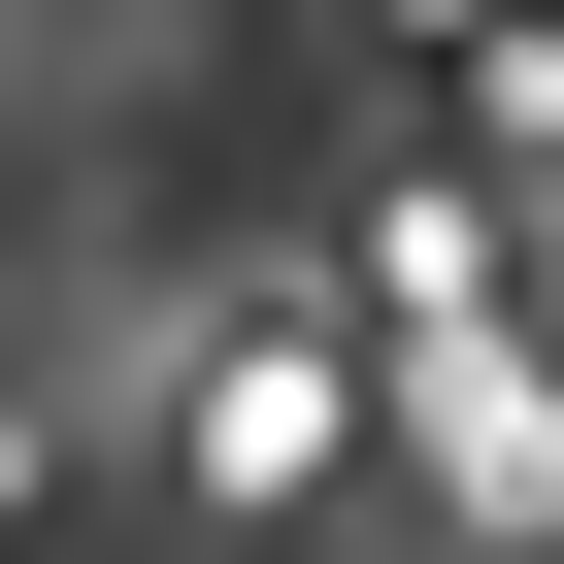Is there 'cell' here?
Masks as SVG:
<instances>
[{"label":"cell","mask_w":564,"mask_h":564,"mask_svg":"<svg viewBox=\"0 0 564 564\" xmlns=\"http://www.w3.org/2000/svg\"><path fill=\"white\" fill-rule=\"evenodd\" d=\"M300 465H333V366H300V333H166V498H199V531H265Z\"/></svg>","instance_id":"obj_1"},{"label":"cell","mask_w":564,"mask_h":564,"mask_svg":"<svg viewBox=\"0 0 564 564\" xmlns=\"http://www.w3.org/2000/svg\"><path fill=\"white\" fill-rule=\"evenodd\" d=\"M34 498H67V399H34V366H0V531H34Z\"/></svg>","instance_id":"obj_2"}]
</instances>
